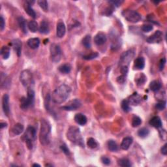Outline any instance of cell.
Wrapping results in <instances>:
<instances>
[{
  "mask_svg": "<svg viewBox=\"0 0 167 167\" xmlns=\"http://www.w3.org/2000/svg\"><path fill=\"white\" fill-rule=\"evenodd\" d=\"M71 89L66 84H61L56 88L52 95V100L56 104H61L67 100Z\"/></svg>",
  "mask_w": 167,
  "mask_h": 167,
  "instance_id": "1",
  "label": "cell"
},
{
  "mask_svg": "<svg viewBox=\"0 0 167 167\" xmlns=\"http://www.w3.org/2000/svg\"><path fill=\"white\" fill-rule=\"evenodd\" d=\"M67 138L72 143L80 146L82 148H84V139L81 135L80 129L78 127L75 126L69 127L67 132Z\"/></svg>",
  "mask_w": 167,
  "mask_h": 167,
  "instance_id": "2",
  "label": "cell"
},
{
  "mask_svg": "<svg viewBox=\"0 0 167 167\" xmlns=\"http://www.w3.org/2000/svg\"><path fill=\"white\" fill-rule=\"evenodd\" d=\"M51 132L50 124L44 119L41 120V129L39 133V140L43 146L49 145L50 143V135Z\"/></svg>",
  "mask_w": 167,
  "mask_h": 167,
  "instance_id": "3",
  "label": "cell"
},
{
  "mask_svg": "<svg viewBox=\"0 0 167 167\" xmlns=\"http://www.w3.org/2000/svg\"><path fill=\"white\" fill-rule=\"evenodd\" d=\"M24 141H25L27 148L29 149H32L33 147V144L36 139V130L32 126H29L25 131L23 136Z\"/></svg>",
  "mask_w": 167,
  "mask_h": 167,
  "instance_id": "4",
  "label": "cell"
},
{
  "mask_svg": "<svg viewBox=\"0 0 167 167\" xmlns=\"http://www.w3.org/2000/svg\"><path fill=\"white\" fill-rule=\"evenodd\" d=\"M50 58L53 62L57 63L60 61L62 56V51L58 44H52L50 48Z\"/></svg>",
  "mask_w": 167,
  "mask_h": 167,
  "instance_id": "5",
  "label": "cell"
},
{
  "mask_svg": "<svg viewBox=\"0 0 167 167\" xmlns=\"http://www.w3.org/2000/svg\"><path fill=\"white\" fill-rule=\"evenodd\" d=\"M122 14L127 21L132 23H137L142 18L140 14L134 10H125Z\"/></svg>",
  "mask_w": 167,
  "mask_h": 167,
  "instance_id": "6",
  "label": "cell"
},
{
  "mask_svg": "<svg viewBox=\"0 0 167 167\" xmlns=\"http://www.w3.org/2000/svg\"><path fill=\"white\" fill-rule=\"evenodd\" d=\"M20 80L24 86L30 88V87L33 82L32 74L29 70H24L20 73Z\"/></svg>",
  "mask_w": 167,
  "mask_h": 167,
  "instance_id": "7",
  "label": "cell"
},
{
  "mask_svg": "<svg viewBox=\"0 0 167 167\" xmlns=\"http://www.w3.org/2000/svg\"><path fill=\"white\" fill-rule=\"evenodd\" d=\"M135 56V52L133 50H129L124 52L121 56L120 64L121 67L127 66L128 67L130 62L131 61L132 58Z\"/></svg>",
  "mask_w": 167,
  "mask_h": 167,
  "instance_id": "8",
  "label": "cell"
},
{
  "mask_svg": "<svg viewBox=\"0 0 167 167\" xmlns=\"http://www.w3.org/2000/svg\"><path fill=\"white\" fill-rule=\"evenodd\" d=\"M81 105L82 104L80 100L75 99L68 102V103H67L66 105L61 107V109L67 110V111H72V110H76V109H79Z\"/></svg>",
  "mask_w": 167,
  "mask_h": 167,
  "instance_id": "9",
  "label": "cell"
},
{
  "mask_svg": "<svg viewBox=\"0 0 167 167\" xmlns=\"http://www.w3.org/2000/svg\"><path fill=\"white\" fill-rule=\"evenodd\" d=\"M162 32L159 30H157L147 39V42L150 44L159 43V42L162 41Z\"/></svg>",
  "mask_w": 167,
  "mask_h": 167,
  "instance_id": "10",
  "label": "cell"
},
{
  "mask_svg": "<svg viewBox=\"0 0 167 167\" xmlns=\"http://www.w3.org/2000/svg\"><path fill=\"white\" fill-rule=\"evenodd\" d=\"M2 108L4 114L8 116L10 112L9 107V97L7 94H4L2 97Z\"/></svg>",
  "mask_w": 167,
  "mask_h": 167,
  "instance_id": "11",
  "label": "cell"
},
{
  "mask_svg": "<svg viewBox=\"0 0 167 167\" xmlns=\"http://www.w3.org/2000/svg\"><path fill=\"white\" fill-rule=\"evenodd\" d=\"M127 101H128L129 104L137 106L142 102V97L137 93H134L133 94L130 96Z\"/></svg>",
  "mask_w": 167,
  "mask_h": 167,
  "instance_id": "12",
  "label": "cell"
},
{
  "mask_svg": "<svg viewBox=\"0 0 167 167\" xmlns=\"http://www.w3.org/2000/svg\"><path fill=\"white\" fill-rule=\"evenodd\" d=\"M66 32V25L63 22H59L56 27V35L59 38H62L65 35Z\"/></svg>",
  "mask_w": 167,
  "mask_h": 167,
  "instance_id": "13",
  "label": "cell"
},
{
  "mask_svg": "<svg viewBox=\"0 0 167 167\" xmlns=\"http://www.w3.org/2000/svg\"><path fill=\"white\" fill-rule=\"evenodd\" d=\"M106 35L103 32L98 33L94 37V42L97 46H101L106 42Z\"/></svg>",
  "mask_w": 167,
  "mask_h": 167,
  "instance_id": "14",
  "label": "cell"
},
{
  "mask_svg": "<svg viewBox=\"0 0 167 167\" xmlns=\"http://www.w3.org/2000/svg\"><path fill=\"white\" fill-rule=\"evenodd\" d=\"M35 1H25V4H24V9L25 13H26L28 15H30V16H32V18H36V13L35 12V11L33 9V8L32 7V4Z\"/></svg>",
  "mask_w": 167,
  "mask_h": 167,
  "instance_id": "15",
  "label": "cell"
},
{
  "mask_svg": "<svg viewBox=\"0 0 167 167\" xmlns=\"http://www.w3.org/2000/svg\"><path fill=\"white\" fill-rule=\"evenodd\" d=\"M145 66V60L143 57H138L134 61L133 68L136 70H142Z\"/></svg>",
  "mask_w": 167,
  "mask_h": 167,
  "instance_id": "16",
  "label": "cell"
},
{
  "mask_svg": "<svg viewBox=\"0 0 167 167\" xmlns=\"http://www.w3.org/2000/svg\"><path fill=\"white\" fill-rule=\"evenodd\" d=\"M12 46L18 56H20L22 52V42L20 39H14L12 41Z\"/></svg>",
  "mask_w": 167,
  "mask_h": 167,
  "instance_id": "17",
  "label": "cell"
},
{
  "mask_svg": "<svg viewBox=\"0 0 167 167\" xmlns=\"http://www.w3.org/2000/svg\"><path fill=\"white\" fill-rule=\"evenodd\" d=\"M75 122L80 125H84L87 123V118L82 113L76 114L75 116Z\"/></svg>",
  "mask_w": 167,
  "mask_h": 167,
  "instance_id": "18",
  "label": "cell"
},
{
  "mask_svg": "<svg viewBox=\"0 0 167 167\" xmlns=\"http://www.w3.org/2000/svg\"><path fill=\"white\" fill-rule=\"evenodd\" d=\"M132 141L133 140H132V138L131 137H127L124 138L121 144V149H123V150H127L132 144Z\"/></svg>",
  "mask_w": 167,
  "mask_h": 167,
  "instance_id": "19",
  "label": "cell"
},
{
  "mask_svg": "<svg viewBox=\"0 0 167 167\" xmlns=\"http://www.w3.org/2000/svg\"><path fill=\"white\" fill-rule=\"evenodd\" d=\"M149 125L156 129H159L162 126V121H161V118L158 116L153 117L151 120H149Z\"/></svg>",
  "mask_w": 167,
  "mask_h": 167,
  "instance_id": "20",
  "label": "cell"
},
{
  "mask_svg": "<svg viewBox=\"0 0 167 167\" xmlns=\"http://www.w3.org/2000/svg\"><path fill=\"white\" fill-rule=\"evenodd\" d=\"M40 44V40L38 38H31L27 41V45L32 49H37Z\"/></svg>",
  "mask_w": 167,
  "mask_h": 167,
  "instance_id": "21",
  "label": "cell"
},
{
  "mask_svg": "<svg viewBox=\"0 0 167 167\" xmlns=\"http://www.w3.org/2000/svg\"><path fill=\"white\" fill-rule=\"evenodd\" d=\"M31 106H32V104L30 103V101L28 100V99L27 97H22L20 99V109L24 110H25Z\"/></svg>",
  "mask_w": 167,
  "mask_h": 167,
  "instance_id": "22",
  "label": "cell"
},
{
  "mask_svg": "<svg viewBox=\"0 0 167 167\" xmlns=\"http://www.w3.org/2000/svg\"><path fill=\"white\" fill-rule=\"evenodd\" d=\"M146 76L143 73H140L137 75L135 77V82L137 83L138 86H142L146 82Z\"/></svg>",
  "mask_w": 167,
  "mask_h": 167,
  "instance_id": "23",
  "label": "cell"
},
{
  "mask_svg": "<svg viewBox=\"0 0 167 167\" xmlns=\"http://www.w3.org/2000/svg\"><path fill=\"white\" fill-rule=\"evenodd\" d=\"M24 125L21 123H16L15 124L12 129V132L14 134L16 135H20L22 132L24 131Z\"/></svg>",
  "mask_w": 167,
  "mask_h": 167,
  "instance_id": "24",
  "label": "cell"
},
{
  "mask_svg": "<svg viewBox=\"0 0 167 167\" xmlns=\"http://www.w3.org/2000/svg\"><path fill=\"white\" fill-rule=\"evenodd\" d=\"M49 23L46 21H42L41 23L40 27H39V32L42 34H48L49 33Z\"/></svg>",
  "mask_w": 167,
  "mask_h": 167,
  "instance_id": "25",
  "label": "cell"
},
{
  "mask_svg": "<svg viewBox=\"0 0 167 167\" xmlns=\"http://www.w3.org/2000/svg\"><path fill=\"white\" fill-rule=\"evenodd\" d=\"M161 87V84L160 82L157 80H154L151 82V83L149 84V88L151 91L154 92H157L159 91Z\"/></svg>",
  "mask_w": 167,
  "mask_h": 167,
  "instance_id": "26",
  "label": "cell"
},
{
  "mask_svg": "<svg viewBox=\"0 0 167 167\" xmlns=\"http://www.w3.org/2000/svg\"><path fill=\"white\" fill-rule=\"evenodd\" d=\"M82 44L85 48L89 49L92 47V37L91 35H87L84 37V38L82 39Z\"/></svg>",
  "mask_w": 167,
  "mask_h": 167,
  "instance_id": "27",
  "label": "cell"
},
{
  "mask_svg": "<svg viewBox=\"0 0 167 167\" xmlns=\"http://www.w3.org/2000/svg\"><path fill=\"white\" fill-rule=\"evenodd\" d=\"M18 23L20 27L22 30V32L24 33H27V26L26 24H25V19L22 16H20L18 18Z\"/></svg>",
  "mask_w": 167,
  "mask_h": 167,
  "instance_id": "28",
  "label": "cell"
},
{
  "mask_svg": "<svg viewBox=\"0 0 167 167\" xmlns=\"http://www.w3.org/2000/svg\"><path fill=\"white\" fill-rule=\"evenodd\" d=\"M58 69L61 73H63V74H68V73H69L70 72L71 67H70L69 64L66 63V64L61 65V66H59Z\"/></svg>",
  "mask_w": 167,
  "mask_h": 167,
  "instance_id": "29",
  "label": "cell"
},
{
  "mask_svg": "<svg viewBox=\"0 0 167 167\" xmlns=\"http://www.w3.org/2000/svg\"><path fill=\"white\" fill-rule=\"evenodd\" d=\"M107 146H108V148L109 150L111 151H116L118 149V146L117 143L113 140H110L107 142Z\"/></svg>",
  "mask_w": 167,
  "mask_h": 167,
  "instance_id": "30",
  "label": "cell"
},
{
  "mask_svg": "<svg viewBox=\"0 0 167 167\" xmlns=\"http://www.w3.org/2000/svg\"><path fill=\"white\" fill-rule=\"evenodd\" d=\"M27 27L28 28H29V30L31 31V32L33 33L37 32V31L38 30V28H39L38 24L37 23V22H35V20H31L28 22Z\"/></svg>",
  "mask_w": 167,
  "mask_h": 167,
  "instance_id": "31",
  "label": "cell"
},
{
  "mask_svg": "<svg viewBox=\"0 0 167 167\" xmlns=\"http://www.w3.org/2000/svg\"><path fill=\"white\" fill-rule=\"evenodd\" d=\"M1 55L4 59H7L10 56V49L7 46H4L1 49Z\"/></svg>",
  "mask_w": 167,
  "mask_h": 167,
  "instance_id": "32",
  "label": "cell"
},
{
  "mask_svg": "<svg viewBox=\"0 0 167 167\" xmlns=\"http://www.w3.org/2000/svg\"><path fill=\"white\" fill-rule=\"evenodd\" d=\"M118 163L119 166L123 167H129L132 165L130 161L128 159H126V158H123V159H120L118 161Z\"/></svg>",
  "mask_w": 167,
  "mask_h": 167,
  "instance_id": "33",
  "label": "cell"
},
{
  "mask_svg": "<svg viewBox=\"0 0 167 167\" xmlns=\"http://www.w3.org/2000/svg\"><path fill=\"white\" fill-rule=\"evenodd\" d=\"M27 98L28 99V100L30 101V103L32 104V105H33L34 103V99H35V92H34L33 90L32 89H31L30 87L27 89Z\"/></svg>",
  "mask_w": 167,
  "mask_h": 167,
  "instance_id": "34",
  "label": "cell"
},
{
  "mask_svg": "<svg viewBox=\"0 0 167 167\" xmlns=\"http://www.w3.org/2000/svg\"><path fill=\"white\" fill-rule=\"evenodd\" d=\"M87 145L90 148L95 149L98 146V143H97V141L94 139V138H88V139H87Z\"/></svg>",
  "mask_w": 167,
  "mask_h": 167,
  "instance_id": "35",
  "label": "cell"
},
{
  "mask_svg": "<svg viewBox=\"0 0 167 167\" xmlns=\"http://www.w3.org/2000/svg\"><path fill=\"white\" fill-rule=\"evenodd\" d=\"M149 133V130L146 128V127H143L140 129L138 130V135L139 136L140 138H146L147 136H148Z\"/></svg>",
  "mask_w": 167,
  "mask_h": 167,
  "instance_id": "36",
  "label": "cell"
},
{
  "mask_svg": "<svg viewBox=\"0 0 167 167\" xmlns=\"http://www.w3.org/2000/svg\"><path fill=\"white\" fill-rule=\"evenodd\" d=\"M142 123V120L141 119L138 117L137 116H133L132 119V126L133 127H137L139 126L140 124Z\"/></svg>",
  "mask_w": 167,
  "mask_h": 167,
  "instance_id": "37",
  "label": "cell"
},
{
  "mask_svg": "<svg viewBox=\"0 0 167 167\" xmlns=\"http://www.w3.org/2000/svg\"><path fill=\"white\" fill-rule=\"evenodd\" d=\"M121 109L124 112H129L131 110V108L129 106V103L127 100H123L121 102Z\"/></svg>",
  "mask_w": 167,
  "mask_h": 167,
  "instance_id": "38",
  "label": "cell"
},
{
  "mask_svg": "<svg viewBox=\"0 0 167 167\" xmlns=\"http://www.w3.org/2000/svg\"><path fill=\"white\" fill-rule=\"evenodd\" d=\"M37 3L42 10L45 11V12L48 11L49 7H48V2L47 1H45V0H40V1H38Z\"/></svg>",
  "mask_w": 167,
  "mask_h": 167,
  "instance_id": "39",
  "label": "cell"
},
{
  "mask_svg": "<svg viewBox=\"0 0 167 167\" xmlns=\"http://www.w3.org/2000/svg\"><path fill=\"white\" fill-rule=\"evenodd\" d=\"M98 53L97 52H92L91 54H89L88 55H86V56H83V58L84 59H86V60H92V59H95L96 58L98 57Z\"/></svg>",
  "mask_w": 167,
  "mask_h": 167,
  "instance_id": "40",
  "label": "cell"
},
{
  "mask_svg": "<svg viewBox=\"0 0 167 167\" xmlns=\"http://www.w3.org/2000/svg\"><path fill=\"white\" fill-rule=\"evenodd\" d=\"M155 106H156V109H157L159 110H163L166 107V101H159Z\"/></svg>",
  "mask_w": 167,
  "mask_h": 167,
  "instance_id": "41",
  "label": "cell"
},
{
  "mask_svg": "<svg viewBox=\"0 0 167 167\" xmlns=\"http://www.w3.org/2000/svg\"><path fill=\"white\" fill-rule=\"evenodd\" d=\"M152 25L150 24H144L142 26V30L144 32H149L153 30Z\"/></svg>",
  "mask_w": 167,
  "mask_h": 167,
  "instance_id": "42",
  "label": "cell"
},
{
  "mask_svg": "<svg viewBox=\"0 0 167 167\" xmlns=\"http://www.w3.org/2000/svg\"><path fill=\"white\" fill-rule=\"evenodd\" d=\"M60 148L61 149V151H63L65 154L67 155H70V150H69V149L67 148V146L66 144H62V145L60 146Z\"/></svg>",
  "mask_w": 167,
  "mask_h": 167,
  "instance_id": "43",
  "label": "cell"
},
{
  "mask_svg": "<svg viewBox=\"0 0 167 167\" xmlns=\"http://www.w3.org/2000/svg\"><path fill=\"white\" fill-rule=\"evenodd\" d=\"M101 161H102V163L104 164L105 165H109L110 164V159L107 157H105V156H103V157H101Z\"/></svg>",
  "mask_w": 167,
  "mask_h": 167,
  "instance_id": "44",
  "label": "cell"
},
{
  "mask_svg": "<svg viewBox=\"0 0 167 167\" xmlns=\"http://www.w3.org/2000/svg\"><path fill=\"white\" fill-rule=\"evenodd\" d=\"M165 63H166V59L165 58L161 59L160 61V63H159V70H163L164 67H165Z\"/></svg>",
  "mask_w": 167,
  "mask_h": 167,
  "instance_id": "45",
  "label": "cell"
},
{
  "mask_svg": "<svg viewBox=\"0 0 167 167\" xmlns=\"http://www.w3.org/2000/svg\"><path fill=\"white\" fill-rule=\"evenodd\" d=\"M125 80H126V76L122 75L121 76L118 77L117 82L120 84H123L124 82H125Z\"/></svg>",
  "mask_w": 167,
  "mask_h": 167,
  "instance_id": "46",
  "label": "cell"
},
{
  "mask_svg": "<svg viewBox=\"0 0 167 167\" xmlns=\"http://www.w3.org/2000/svg\"><path fill=\"white\" fill-rule=\"evenodd\" d=\"M123 2V1H109V4H112L113 6H114V7H118L119 5H120Z\"/></svg>",
  "mask_w": 167,
  "mask_h": 167,
  "instance_id": "47",
  "label": "cell"
},
{
  "mask_svg": "<svg viewBox=\"0 0 167 167\" xmlns=\"http://www.w3.org/2000/svg\"><path fill=\"white\" fill-rule=\"evenodd\" d=\"M0 22H1V24H0V30H1V31H2L4 29L5 25L4 18L2 16H1V20H0Z\"/></svg>",
  "mask_w": 167,
  "mask_h": 167,
  "instance_id": "48",
  "label": "cell"
},
{
  "mask_svg": "<svg viewBox=\"0 0 167 167\" xmlns=\"http://www.w3.org/2000/svg\"><path fill=\"white\" fill-rule=\"evenodd\" d=\"M166 146H167V144H164V146L162 147V148H161V153H162V154H163L164 155H166L167 154Z\"/></svg>",
  "mask_w": 167,
  "mask_h": 167,
  "instance_id": "49",
  "label": "cell"
},
{
  "mask_svg": "<svg viewBox=\"0 0 167 167\" xmlns=\"http://www.w3.org/2000/svg\"><path fill=\"white\" fill-rule=\"evenodd\" d=\"M7 127V123H1V129L4 128V127Z\"/></svg>",
  "mask_w": 167,
  "mask_h": 167,
  "instance_id": "50",
  "label": "cell"
},
{
  "mask_svg": "<svg viewBox=\"0 0 167 167\" xmlns=\"http://www.w3.org/2000/svg\"><path fill=\"white\" fill-rule=\"evenodd\" d=\"M32 166H41V165H39V164H33Z\"/></svg>",
  "mask_w": 167,
  "mask_h": 167,
  "instance_id": "51",
  "label": "cell"
}]
</instances>
